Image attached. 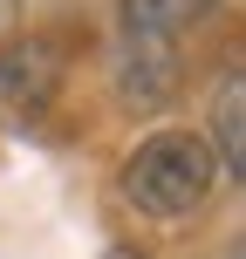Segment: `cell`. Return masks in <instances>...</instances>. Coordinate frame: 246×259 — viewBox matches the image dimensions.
Segmentation results:
<instances>
[{"mask_svg":"<svg viewBox=\"0 0 246 259\" xmlns=\"http://www.w3.org/2000/svg\"><path fill=\"white\" fill-rule=\"evenodd\" d=\"M212 178H219V157H212L205 137H192V130H151L123 164V205L137 219L178 225L212 198Z\"/></svg>","mask_w":246,"mask_h":259,"instance_id":"obj_1","label":"cell"},{"mask_svg":"<svg viewBox=\"0 0 246 259\" xmlns=\"http://www.w3.org/2000/svg\"><path fill=\"white\" fill-rule=\"evenodd\" d=\"M55 89H62V55H55V41H41V34L0 41V116L7 123H34Z\"/></svg>","mask_w":246,"mask_h":259,"instance_id":"obj_2","label":"cell"},{"mask_svg":"<svg viewBox=\"0 0 246 259\" xmlns=\"http://www.w3.org/2000/svg\"><path fill=\"white\" fill-rule=\"evenodd\" d=\"M117 82H123V103L130 109L171 103V96H178V48H171V41L117 34Z\"/></svg>","mask_w":246,"mask_h":259,"instance_id":"obj_3","label":"cell"},{"mask_svg":"<svg viewBox=\"0 0 246 259\" xmlns=\"http://www.w3.org/2000/svg\"><path fill=\"white\" fill-rule=\"evenodd\" d=\"M212 157L226 164V178L246 184V68L233 75H219V89H212Z\"/></svg>","mask_w":246,"mask_h":259,"instance_id":"obj_4","label":"cell"},{"mask_svg":"<svg viewBox=\"0 0 246 259\" xmlns=\"http://www.w3.org/2000/svg\"><path fill=\"white\" fill-rule=\"evenodd\" d=\"M212 0H117V27L137 41H178Z\"/></svg>","mask_w":246,"mask_h":259,"instance_id":"obj_5","label":"cell"},{"mask_svg":"<svg viewBox=\"0 0 246 259\" xmlns=\"http://www.w3.org/2000/svg\"><path fill=\"white\" fill-rule=\"evenodd\" d=\"M103 259H144V252H130V246H110V252H103Z\"/></svg>","mask_w":246,"mask_h":259,"instance_id":"obj_6","label":"cell"},{"mask_svg":"<svg viewBox=\"0 0 246 259\" xmlns=\"http://www.w3.org/2000/svg\"><path fill=\"white\" fill-rule=\"evenodd\" d=\"M7 21H14V0H0V34H7Z\"/></svg>","mask_w":246,"mask_h":259,"instance_id":"obj_7","label":"cell"}]
</instances>
